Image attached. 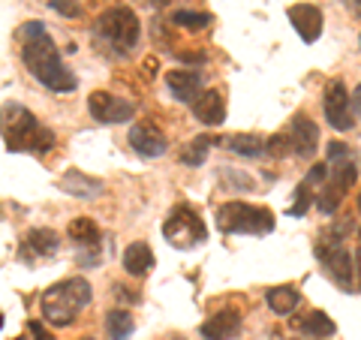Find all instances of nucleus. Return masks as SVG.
<instances>
[{
    "label": "nucleus",
    "mask_w": 361,
    "mask_h": 340,
    "mask_svg": "<svg viewBox=\"0 0 361 340\" xmlns=\"http://www.w3.org/2000/svg\"><path fill=\"white\" fill-rule=\"evenodd\" d=\"M85 340H90V337H85Z\"/></svg>",
    "instance_id": "nucleus-39"
},
{
    "label": "nucleus",
    "mask_w": 361,
    "mask_h": 340,
    "mask_svg": "<svg viewBox=\"0 0 361 340\" xmlns=\"http://www.w3.org/2000/svg\"><path fill=\"white\" fill-rule=\"evenodd\" d=\"M21 37H25V45H21V61L30 70V75L37 78L39 85H45L54 94H70L75 90V75L70 73V66L61 61V51L54 40L45 33L42 21H27L21 28Z\"/></svg>",
    "instance_id": "nucleus-1"
},
{
    "label": "nucleus",
    "mask_w": 361,
    "mask_h": 340,
    "mask_svg": "<svg viewBox=\"0 0 361 340\" xmlns=\"http://www.w3.org/2000/svg\"><path fill=\"white\" fill-rule=\"evenodd\" d=\"M289 21L295 33L304 42H316L322 37V9L313 6V4H298L289 9Z\"/></svg>",
    "instance_id": "nucleus-13"
},
{
    "label": "nucleus",
    "mask_w": 361,
    "mask_h": 340,
    "mask_svg": "<svg viewBox=\"0 0 361 340\" xmlns=\"http://www.w3.org/2000/svg\"><path fill=\"white\" fill-rule=\"evenodd\" d=\"M329 232H331V238H334V244H337V241H343V238H346V235H353V232H355V223H353V220H337V223L331 226V229H329Z\"/></svg>",
    "instance_id": "nucleus-31"
},
{
    "label": "nucleus",
    "mask_w": 361,
    "mask_h": 340,
    "mask_svg": "<svg viewBox=\"0 0 361 340\" xmlns=\"http://www.w3.org/2000/svg\"><path fill=\"white\" fill-rule=\"evenodd\" d=\"M358 178V169L353 163H329V178H325V184L319 187V196H316V208H319L325 217H331V214L341 208V202L346 196V190L355 184Z\"/></svg>",
    "instance_id": "nucleus-7"
},
{
    "label": "nucleus",
    "mask_w": 361,
    "mask_h": 340,
    "mask_svg": "<svg viewBox=\"0 0 361 340\" xmlns=\"http://www.w3.org/2000/svg\"><path fill=\"white\" fill-rule=\"evenodd\" d=\"M172 25L187 28V30H205L211 25V16H205V13H190V9H178V13L172 16Z\"/></svg>",
    "instance_id": "nucleus-26"
},
{
    "label": "nucleus",
    "mask_w": 361,
    "mask_h": 340,
    "mask_svg": "<svg viewBox=\"0 0 361 340\" xmlns=\"http://www.w3.org/2000/svg\"><path fill=\"white\" fill-rule=\"evenodd\" d=\"M90 298H94V292H90V283L85 277H66L42 292L39 310L45 316V322L66 328L75 322V316L87 308Z\"/></svg>",
    "instance_id": "nucleus-3"
},
{
    "label": "nucleus",
    "mask_w": 361,
    "mask_h": 340,
    "mask_svg": "<svg viewBox=\"0 0 361 340\" xmlns=\"http://www.w3.org/2000/svg\"><path fill=\"white\" fill-rule=\"evenodd\" d=\"M358 235H361V229H358Z\"/></svg>",
    "instance_id": "nucleus-38"
},
{
    "label": "nucleus",
    "mask_w": 361,
    "mask_h": 340,
    "mask_svg": "<svg viewBox=\"0 0 361 340\" xmlns=\"http://www.w3.org/2000/svg\"><path fill=\"white\" fill-rule=\"evenodd\" d=\"M349 106H353V111L361 118V85H355V90H353V97H349Z\"/></svg>",
    "instance_id": "nucleus-32"
},
{
    "label": "nucleus",
    "mask_w": 361,
    "mask_h": 340,
    "mask_svg": "<svg viewBox=\"0 0 361 340\" xmlns=\"http://www.w3.org/2000/svg\"><path fill=\"white\" fill-rule=\"evenodd\" d=\"M286 139H289V151L295 157H304V160H310V157L319 151V127H316L307 115H298L292 121Z\"/></svg>",
    "instance_id": "nucleus-11"
},
{
    "label": "nucleus",
    "mask_w": 361,
    "mask_h": 340,
    "mask_svg": "<svg viewBox=\"0 0 361 340\" xmlns=\"http://www.w3.org/2000/svg\"><path fill=\"white\" fill-rule=\"evenodd\" d=\"M70 238L75 244H82V247H97L99 244V229H97V223L90 217H75L70 223Z\"/></svg>",
    "instance_id": "nucleus-23"
},
{
    "label": "nucleus",
    "mask_w": 361,
    "mask_h": 340,
    "mask_svg": "<svg viewBox=\"0 0 361 340\" xmlns=\"http://www.w3.org/2000/svg\"><path fill=\"white\" fill-rule=\"evenodd\" d=\"M87 109H90V115H94V121H99V123H127L135 111L130 99L111 97L106 90H94L87 99Z\"/></svg>",
    "instance_id": "nucleus-9"
},
{
    "label": "nucleus",
    "mask_w": 361,
    "mask_h": 340,
    "mask_svg": "<svg viewBox=\"0 0 361 340\" xmlns=\"http://www.w3.org/2000/svg\"><path fill=\"white\" fill-rule=\"evenodd\" d=\"M166 85L169 90H172V97L178 99V103H187V106H193L196 99L202 97V75L196 70H172L166 75Z\"/></svg>",
    "instance_id": "nucleus-15"
},
{
    "label": "nucleus",
    "mask_w": 361,
    "mask_h": 340,
    "mask_svg": "<svg viewBox=\"0 0 361 340\" xmlns=\"http://www.w3.org/2000/svg\"><path fill=\"white\" fill-rule=\"evenodd\" d=\"M265 301L277 316H289L301 304V296L292 286H274V289L265 292Z\"/></svg>",
    "instance_id": "nucleus-21"
},
{
    "label": "nucleus",
    "mask_w": 361,
    "mask_h": 340,
    "mask_svg": "<svg viewBox=\"0 0 361 340\" xmlns=\"http://www.w3.org/2000/svg\"><path fill=\"white\" fill-rule=\"evenodd\" d=\"M151 4H157V6H163V4H172V0H151Z\"/></svg>",
    "instance_id": "nucleus-35"
},
{
    "label": "nucleus",
    "mask_w": 361,
    "mask_h": 340,
    "mask_svg": "<svg viewBox=\"0 0 361 340\" xmlns=\"http://www.w3.org/2000/svg\"><path fill=\"white\" fill-rule=\"evenodd\" d=\"M49 6H51L58 16H66V18H78V16H82V6H78L75 0H51Z\"/></svg>",
    "instance_id": "nucleus-28"
},
{
    "label": "nucleus",
    "mask_w": 361,
    "mask_h": 340,
    "mask_svg": "<svg viewBox=\"0 0 361 340\" xmlns=\"http://www.w3.org/2000/svg\"><path fill=\"white\" fill-rule=\"evenodd\" d=\"M193 115L199 123H205V127H220L226 121V99L220 90H205L193 103Z\"/></svg>",
    "instance_id": "nucleus-18"
},
{
    "label": "nucleus",
    "mask_w": 361,
    "mask_h": 340,
    "mask_svg": "<svg viewBox=\"0 0 361 340\" xmlns=\"http://www.w3.org/2000/svg\"><path fill=\"white\" fill-rule=\"evenodd\" d=\"M133 328H135L133 313H127V310H111L106 316V332L111 340H127L133 334Z\"/></svg>",
    "instance_id": "nucleus-24"
},
{
    "label": "nucleus",
    "mask_w": 361,
    "mask_h": 340,
    "mask_svg": "<svg viewBox=\"0 0 361 340\" xmlns=\"http://www.w3.org/2000/svg\"><path fill=\"white\" fill-rule=\"evenodd\" d=\"M226 148L241 154V157H262L265 142H262V135H256V133H235L226 139Z\"/></svg>",
    "instance_id": "nucleus-22"
},
{
    "label": "nucleus",
    "mask_w": 361,
    "mask_h": 340,
    "mask_svg": "<svg viewBox=\"0 0 361 340\" xmlns=\"http://www.w3.org/2000/svg\"><path fill=\"white\" fill-rule=\"evenodd\" d=\"M325 154H329V163H331V166H334V163H346V160H349V148H346L343 142H331V145H329V151H325Z\"/></svg>",
    "instance_id": "nucleus-30"
},
{
    "label": "nucleus",
    "mask_w": 361,
    "mask_h": 340,
    "mask_svg": "<svg viewBox=\"0 0 361 340\" xmlns=\"http://www.w3.org/2000/svg\"><path fill=\"white\" fill-rule=\"evenodd\" d=\"M0 328H4V313H0Z\"/></svg>",
    "instance_id": "nucleus-37"
},
{
    "label": "nucleus",
    "mask_w": 361,
    "mask_h": 340,
    "mask_svg": "<svg viewBox=\"0 0 361 340\" xmlns=\"http://www.w3.org/2000/svg\"><path fill=\"white\" fill-rule=\"evenodd\" d=\"M61 247V238L54 229H30L21 241V259L25 262H33V259H49L58 253Z\"/></svg>",
    "instance_id": "nucleus-14"
},
{
    "label": "nucleus",
    "mask_w": 361,
    "mask_h": 340,
    "mask_svg": "<svg viewBox=\"0 0 361 340\" xmlns=\"http://www.w3.org/2000/svg\"><path fill=\"white\" fill-rule=\"evenodd\" d=\"M238 332H241V316L235 310H220L208 322L199 325V334L205 340H232L238 337Z\"/></svg>",
    "instance_id": "nucleus-17"
},
{
    "label": "nucleus",
    "mask_w": 361,
    "mask_h": 340,
    "mask_svg": "<svg viewBox=\"0 0 361 340\" xmlns=\"http://www.w3.org/2000/svg\"><path fill=\"white\" fill-rule=\"evenodd\" d=\"M30 332H33V337H37V340H51V334L45 332V328H42L39 322H30Z\"/></svg>",
    "instance_id": "nucleus-33"
},
{
    "label": "nucleus",
    "mask_w": 361,
    "mask_h": 340,
    "mask_svg": "<svg viewBox=\"0 0 361 340\" xmlns=\"http://www.w3.org/2000/svg\"><path fill=\"white\" fill-rule=\"evenodd\" d=\"M97 37L118 54H127L139 45V16L130 6H111L97 18Z\"/></svg>",
    "instance_id": "nucleus-5"
},
{
    "label": "nucleus",
    "mask_w": 361,
    "mask_h": 340,
    "mask_svg": "<svg viewBox=\"0 0 361 340\" xmlns=\"http://www.w3.org/2000/svg\"><path fill=\"white\" fill-rule=\"evenodd\" d=\"M295 328L304 334V337H331L337 332V325L329 313H322V310H313L307 316H301V320L295 322Z\"/></svg>",
    "instance_id": "nucleus-20"
},
{
    "label": "nucleus",
    "mask_w": 361,
    "mask_h": 340,
    "mask_svg": "<svg viewBox=\"0 0 361 340\" xmlns=\"http://www.w3.org/2000/svg\"><path fill=\"white\" fill-rule=\"evenodd\" d=\"M217 139H211V135H199V139H193L187 145V148H180V163L187 166H202L208 157V145H214Z\"/></svg>",
    "instance_id": "nucleus-25"
},
{
    "label": "nucleus",
    "mask_w": 361,
    "mask_h": 340,
    "mask_svg": "<svg viewBox=\"0 0 361 340\" xmlns=\"http://www.w3.org/2000/svg\"><path fill=\"white\" fill-rule=\"evenodd\" d=\"M316 259L322 262V271L329 274L343 292L353 289L355 280V259L341 244H316Z\"/></svg>",
    "instance_id": "nucleus-8"
},
{
    "label": "nucleus",
    "mask_w": 361,
    "mask_h": 340,
    "mask_svg": "<svg viewBox=\"0 0 361 340\" xmlns=\"http://www.w3.org/2000/svg\"><path fill=\"white\" fill-rule=\"evenodd\" d=\"M58 187L73 199H97V196H103V190H106V184L99 178H90L85 172H78V169H70V172L58 181Z\"/></svg>",
    "instance_id": "nucleus-16"
},
{
    "label": "nucleus",
    "mask_w": 361,
    "mask_h": 340,
    "mask_svg": "<svg viewBox=\"0 0 361 340\" xmlns=\"http://www.w3.org/2000/svg\"><path fill=\"white\" fill-rule=\"evenodd\" d=\"M355 271H358V289H361V247H358V250H355Z\"/></svg>",
    "instance_id": "nucleus-34"
},
{
    "label": "nucleus",
    "mask_w": 361,
    "mask_h": 340,
    "mask_svg": "<svg viewBox=\"0 0 361 340\" xmlns=\"http://www.w3.org/2000/svg\"><path fill=\"white\" fill-rule=\"evenodd\" d=\"M310 202H313L310 187H307V184H298V190H295V202H292L289 214H292V217H304V214H307V208H310Z\"/></svg>",
    "instance_id": "nucleus-27"
},
{
    "label": "nucleus",
    "mask_w": 361,
    "mask_h": 340,
    "mask_svg": "<svg viewBox=\"0 0 361 340\" xmlns=\"http://www.w3.org/2000/svg\"><path fill=\"white\" fill-rule=\"evenodd\" d=\"M151 268H154V253L145 241H135L123 250V271H127L130 277H145Z\"/></svg>",
    "instance_id": "nucleus-19"
},
{
    "label": "nucleus",
    "mask_w": 361,
    "mask_h": 340,
    "mask_svg": "<svg viewBox=\"0 0 361 340\" xmlns=\"http://www.w3.org/2000/svg\"><path fill=\"white\" fill-rule=\"evenodd\" d=\"M163 235L175 247H184V250H190V247L205 244L208 229H205L202 217L190 205H178L172 214H169V220L163 223Z\"/></svg>",
    "instance_id": "nucleus-6"
},
{
    "label": "nucleus",
    "mask_w": 361,
    "mask_h": 340,
    "mask_svg": "<svg viewBox=\"0 0 361 340\" xmlns=\"http://www.w3.org/2000/svg\"><path fill=\"white\" fill-rule=\"evenodd\" d=\"M217 226L229 235H268L274 229V214L250 202H226L217 208Z\"/></svg>",
    "instance_id": "nucleus-4"
},
{
    "label": "nucleus",
    "mask_w": 361,
    "mask_h": 340,
    "mask_svg": "<svg viewBox=\"0 0 361 340\" xmlns=\"http://www.w3.org/2000/svg\"><path fill=\"white\" fill-rule=\"evenodd\" d=\"M322 109H325V121L331 123L334 130H353V115H349V94L343 82H331L322 94Z\"/></svg>",
    "instance_id": "nucleus-10"
},
{
    "label": "nucleus",
    "mask_w": 361,
    "mask_h": 340,
    "mask_svg": "<svg viewBox=\"0 0 361 340\" xmlns=\"http://www.w3.org/2000/svg\"><path fill=\"white\" fill-rule=\"evenodd\" d=\"M358 214H361V193H358Z\"/></svg>",
    "instance_id": "nucleus-36"
},
{
    "label": "nucleus",
    "mask_w": 361,
    "mask_h": 340,
    "mask_svg": "<svg viewBox=\"0 0 361 340\" xmlns=\"http://www.w3.org/2000/svg\"><path fill=\"white\" fill-rule=\"evenodd\" d=\"M0 133L9 151L25 154H49L54 148V133L18 103H6L0 109Z\"/></svg>",
    "instance_id": "nucleus-2"
},
{
    "label": "nucleus",
    "mask_w": 361,
    "mask_h": 340,
    "mask_svg": "<svg viewBox=\"0 0 361 340\" xmlns=\"http://www.w3.org/2000/svg\"><path fill=\"white\" fill-rule=\"evenodd\" d=\"M130 148L139 154V157H148V160H154V157H163L169 142L166 135L151 127V123H135V127L130 130Z\"/></svg>",
    "instance_id": "nucleus-12"
},
{
    "label": "nucleus",
    "mask_w": 361,
    "mask_h": 340,
    "mask_svg": "<svg viewBox=\"0 0 361 340\" xmlns=\"http://www.w3.org/2000/svg\"><path fill=\"white\" fill-rule=\"evenodd\" d=\"M286 151H289V139H286V133H283V135H274V139H268V142H265V154L283 157Z\"/></svg>",
    "instance_id": "nucleus-29"
}]
</instances>
